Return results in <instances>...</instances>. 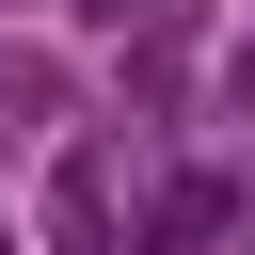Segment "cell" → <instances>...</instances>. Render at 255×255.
I'll use <instances>...</instances> for the list:
<instances>
[{"label":"cell","mask_w":255,"mask_h":255,"mask_svg":"<svg viewBox=\"0 0 255 255\" xmlns=\"http://www.w3.org/2000/svg\"><path fill=\"white\" fill-rule=\"evenodd\" d=\"M0 255H16V223H0Z\"/></svg>","instance_id":"3957f363"},{"label":"cell","mask_w":255,"mask_h":255,"mask_svg":"<svg viewBox=\"0 0 255 255\" xmlns=\"http://www.w3.org/2000/svg\"><path fill=\"white\" fill-rule=\"evenodd\" d=\"M64 16H80V32H143L159 0H64Z\"/></svg>","instance_id":"7a4b0ae2"},{"label":"cell","mask_w":255,"mask_h":255,"mask_svg":"<svg viewBox=\"0 0 255 255\" xmlns=\"http://www.w3.org/2000/svg\"><path fill=\"white\" fill-rule=\"evenodd\" d=\"M223 223H239V191H223V175H175V191H159V255H207Z\"/></svg>","instance_id":"6da1fadb"}]
</instances>
